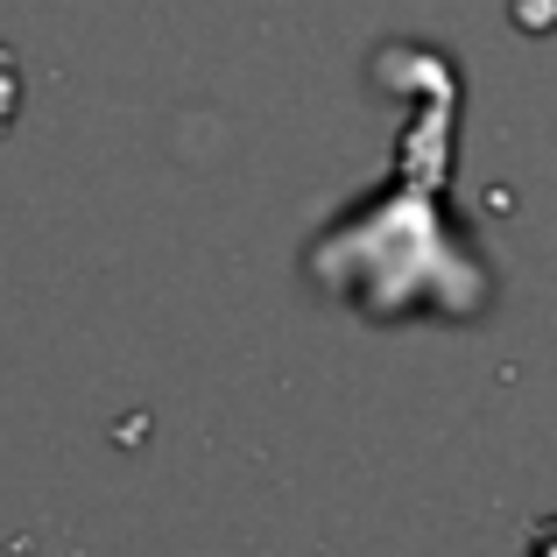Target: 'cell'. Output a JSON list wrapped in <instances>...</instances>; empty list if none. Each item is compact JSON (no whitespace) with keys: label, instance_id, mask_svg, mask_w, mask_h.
<instances>
[{"label":"cell","instance_id":"cell-1","mask_svg":"<svg viewBox=\"0 0 557 557\" xmlns=\"http://www.w3.org/2000/svg\"><path fill=\"white\" fill-rule=\"evenodd\" d=\"M536 557H557V522H550L544 536H536Z\"/></svg>","mask_w":557,"mask_h":557}]
</instances>
